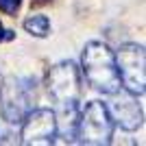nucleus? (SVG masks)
I'll return each mask as SVG.
<instances>
[{
    "label": "nucleus",
    "instance_id": "f257e3e1",
    "mask_svg": "<svg viewBox=\"0 0 146 146\" xmlns=\"http://www.w3.org/2000/svg\"><path fill=\"white\" fill-rule=\"evenodd\" d=\"M81 72L92 90L111 96L120 90V76L116 68V55L105 42H87L81 55Z\"/></svg>",
    "mask_w": 146,
    "mask_h": 146
},
{
    "label": "nucleus",
    "instance_id": "f03ea898",
    "mask_svg": "<svg viewBox=\"0 0 146 146\" xmlns=\"http://www.w3.org/2000/svg\"><path fill=\"white\" fill-rule=\"evenodd\" d=\"M116 124L111 120L109 107L103 100H92L85 109L79 111L76 124V142L87 146H107L113 142Z\"/></svg>",
    "mask_w": 146,
    "mask_h": 146
},
{
    "label": "nucleus",
    "instance_id": "7ed1b4c3",
    "mask_svg": "<svg viewBox=\"0 0 146 146\" xmlns=\"http://www.w3.org/2000/svg\"><path fill=\"white\" fill-rule=\"evenodd\" d=\"M46 92L55 100L57 107L79 105L83 81H81V68L74 61H59L46 74Z\"/></svg>",
    "mask_w": 146,
    "mask_h": 146
},
{
    "label": "nucleus",
    "instance_id": "20e7f679",
    "mask_svg": "<svg viewBox=\"0 0 146 146\" xmlns=\"http://www.w3.org/2000/svg\"><path fill=\"white\" fill-rule=\"evenodd\" d=\"M116 55V68L122 90L135 96H144L146 92V52L142 44H122Z\"/></svg>",
    "mask_w": 146,
    "mask_h": 146
},
{
    "label": "nucleus",
    "instance_id": "39448f33",
    "mask_svg": "<svg viewBox=\"0 0 146 146\" xmlns=\"http://www.w3.org/2000/svg\"><path fill=\"white\" fill-rule=\"evenodd\" d=\"M31 109V81L7 76L0 83V116L7 124H20Z\"/></svg>",
    "mask_w": 146,
    "mask_h": 146
},
{
    "label": "nucleus",
    "instance_id": "423d86ee",
    "mask_svg": "<svg viewBox=\"0 0 146 146\" xmlns=\"http://www.w3.org/2000/svg\"><path fill=\"white\" fill-rule=\"evenodd\" d=\"M57 142V120L52 109H44L31 107L26 111V116L20 122V144L24 146H35L44 144L50 146Z\"/></svg>",
    "mask_w": 146,
    "mask_h": 146
},
{
    "label": "nucleus",
    "instance_id": "0eeeda50",
    "mask_svg": "<svg viewBox=\"0 0 146 146\" xmlns=\"http://www.w3.org/2000/svg\"><path fill=\"white\" fill-rule=\"evenodd\" d=\"M111 96H113V100L107 107H109L113 124L120 127L122 131H129V133L142 129V124H144V109L137 103V96L127 90H122V87L116 94H111Z\"/></svg>",
    "mask_w": 146,
    "mask_h": 146
},
{
    "label": "nucleus",
    "instance_id": "6e6552de",
    "mask_svg": "<svg viewBox=\"0 0 146 146\" xmlns=\"http://www.w3.org/2000/svg\"><path fill=\"white\" fill-rule=\"evenodd\" d=\"M79 105H68V107H57L55 120H57V137L61 142L72 144L76 142V124H79Z\"/></svg>",
    "mask_w": 146,
    "mask_h": 146
},
{
    "label": "nucleus",
    "instance_id": "1a4fd4ad",
    "mask_svg": "<svg viewBox=\"0 0 146 146\" xmlns=\"http://www.w3.org/2000/svg\"><path fill=\"white\" fill-rule=\"evenodd\" d=\"M22 26H24V31L33 37H48L50 35V20L46 18V15H42V13L29 15Z\"/></svg>",
    "mask_w": 146,
    "mask_h": 146
},
{
    "label": "nucleus",
    "instance_id": "9d476101",
    "mask_svg": "<svg viewBox=\"0 0 146 146\" xmlns=\"http://www.w3.org/2000/svg\"><path fill=\"white\" fill-rule=\"evenodd\" d=\"M20 9H22V0H0V11L5 13V15L15 18Z\"/></svg>",
    "mask_w": 146,
    "mask_h": 146
},
{
    "label": "nucleus",
    "instance_id": "9b49d317",
    "mask_svg": "<svg viewBox=\"0 0 146 146\" xmlns=\"http://www.w3.org/2000/svg\"><path fill=\"white\" fill-rule=\"evenodd\" d=\"M13 37H15V33H13L11 29H5L2 22H0V44H2V42H11Z\"/></svg>",
    "mask_w": 146,
    "mask_h": 146
},
{
    "label": "nucleus",
    "instance_id": "f8f14e48",
    "mask_svg": "<svg viewBox=\"0 0 146 146\" xmlns=\"http://www.w3.org/2000/svg\"><path fill=\"white\" fill-rule=\"evenodd\" d=\"M0 83H2V76H0Z\"/></svg>",
    "mask_w": 146,
    "mask_h": 146
}]
</instances>
